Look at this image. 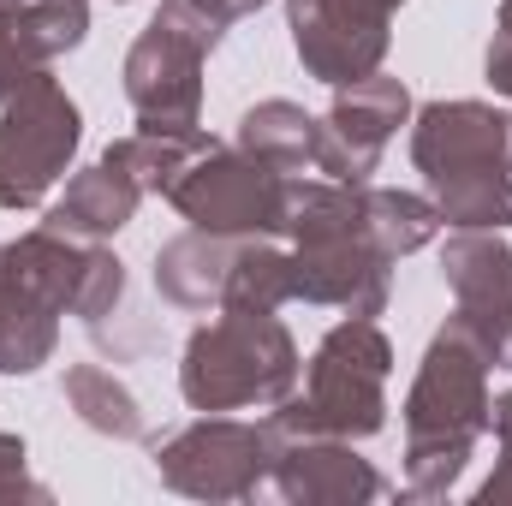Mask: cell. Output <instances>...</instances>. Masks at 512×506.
Returning a JSON list of instances; mask_svg holds the SVG:
<instances>
[{"instance_id":"obj_6","label":"cell","mask_w":512,"mask_h":506,"mask_svg":"<svg viewBox=\"0 0 512 506\" xmlns=\"http://www.w3.org/2000/svg\"><path fill=\"white\" fill-rule=\"evenodd\" d=\"M268 465H274L268 417L239 423L227 411H203L197 423H185L155 447V477L191 501H251L268 483Z\"/></svg>"},{"instance_id":"obj_22","label":"cell","mask_w":512,"mask_h":506,"mask_svg":"<svg viewBox=\"0 0 512 506\" xmlns=\"http://www.w3.org/2000/svg\"><path fill=\"white\" fill-rule=\"evenodd\" d=\"M441 227L453 233H507L512 227V173H459L429 185Z\"/></svg>"},{"instance_id":"obj_17","label":"cell","mask_w":512,"mask_h":506,"mask_svg":"<svg viewBox=\"0 0 512 506\" xmlns=\"http://www.w3.org/2000/svg\"><path fill=\"white\" fill-rule=\"evenodd\" d=\"M203 149H215V137L197 126V131H131L120 143H108L102 149V161L108 167H120L131 185L143 191V197H167L173 185H179V173L203 155Z\"/></svg>"},{"instance_id":"obj_29","label":"cell","mask_w":512,"mask_h":506,"mask_svg":"<svg viewBox=\"0 0 512 506\" xmlns=\"http://www.w3.org/2000/svg\"><path fill=\"white\" fill-rule=\"evenodd\" d=\"M495 24H507L512 30V0H501V18H495Z\"/></svg>"},{"instance_id":"obj_4","label":"cell","mask_w":512,"mask_h":506,"mask_svg":"<svg viewBox=\"0 0 512 506\" xmlns=\"http://www.w3.org/2000/svg\"><path fill=\"white\" fill-rule=\"evenodd\" d=\"M233 24L209 0H161L143 36L126 48V102L143 131L203 126V66Z\"/></svg>"},{"instance_id":"obj_27","label":"cell","mask_w":512,"mask_h":506,"mask_svg":"<svg viewBox=\"0 0 512 506\" xmlns=\"http://www.w3.org/2000/svg\"><path fill=\"white\" fill-rule=\"evenodd\" d=\"M209 6H215V12H221L227 24H239V18H251V12H262L268 0H209Z\"/></svg>"},{"instance_id":"obj_7","label":"cell","mask_w":512,"mask_h":506,"mask_svg":"<svg viewBox=\"0 0 512 506\" xmlns=\"http://www.w3.org/2000/svg\"><path fill=\"white\" fill-rule=\"evenodd\" d=\"M167 203L203 227V233H227V239H280V203H286V173L262 167L239 143H215L203 149L179 185L167 191Z\"/></svg>"},{"instance_id":"obj_8","label":"cell","mask_w":512,"mask_h":506,"mask_svg":"<svg viewBox=\"0 0 512 506\" xmlns=\"http://www.w3.org/2000/svg\"><path fill=\"white\" fill-rule=\"evenodd\" d=\"M405 120H411V90L399 78L370 72L358 84H340L334 108L316 120L310 167L322 179H340V185H370V173L382 167V149L399 137Z\"/></svg>"},{"instance_id":"obj_28","label":"cell","mask_w":512,"mask_h":506,"mask_svg":"<svg viewBox=\"0 0 512 506\" xmlns=\"http://www.w3.org/2000/svg\"><path fill=\"white\" fill-rule=\"evenodd\" d=\"M346 6H358V12H376V18H393L405 0H346Z\"/></svg>"},{"instance_id":"obj_21","label":"cell","mask_w":512,"mask_h":506,"mask_svg":"<svg viewBox=\"0 0 512 506\" xmlns=\"http://www.w3.org/2000/svg\"><path fill=\"white\" fill-rule=\"evenodd\" d=\"M60 393H66V405L78 411L84 429L114 435V441H143V405H137V393H131L114 370H102V364H72Z\"/></svg>"},{"instance_id":"obj_30","label":"cell","mask_w":512,"mask_h":506,"mask_svg":"<svg viewBox=\"0 0 512 506\" xmlns=\"http://www.w3.org/2000/svg\"><path fill=\"white\" fill-rule=\"evenodd\" d=\"M114 6H126V0H114Z\"/></svg>"},{"instance_id":"obj_26","label":"cell","mask_w":512,"mask_h":506,"mask_svg":"<svg viewBox=\"0 0 512 506\" xmlns=\"http://www.w3.org/2000/svg\"><path fill=\"white\" fill-rule=\"evenodd\" d=\"M483 78H489L495 96H512V30L507 24H495V36L483 48Z\"/></svg>"},{"instance_id":"obj_12","label":"cell","mask_w":512,"mask_h":506,"mask_svg":"<svg viewBox=\"0 0 512 506\" xmlns=\"http://www.w3.org/2000/svg\"><path fill=\"white\" fill-rule=\"evenodd\" d=\"M292 251V298L340 310V316H382L393 292V262L364 233H334V239H304Z\"/></svg>"},{"instance_id":"obj_14","label":"cell","mask_w":512,"mask_h":506,"mask_svg":"<svg viewBox=\"0 0 512 506\" xmlns=\"http://www.w3.org/2000/svg\"><path fill=\"white\" fill-rule=\"evenodd\" d=\"M90 0H0V108L30 90L60 54L84 48Z\"/></svg>"},{"instance_id":"obj_19","label":"cell","mask_w":512,"mask_h":506,"mask_svg":"<svg viewBox=\"0 0 512 506\" xmlns=\"http://www.w3.org/2000/svg\"><path fill=\"white\" fill-rule=\"evenodd\" d=\"M239 149L256 155L262 167L304 173L310 155H316V114H304V108L286 102V96H268V102L245 108V120H239Z\"/></svg>"},{"instance_id":"obj_9","label":"cell","mask_w":512,"mask_h":506,"mask_svg":"<svg viewBox=\"0 0 512 506\" xmlns=\"http://www.w3.org/2000/svg\"><path fill=\"white\" fill-rule=\"evenodd\" d=\"M441 280L459 298L453 322L495 370H512V245L501 233H453L441 245Z\"/></svg>"},{"instance_id":"obj_3","label":"cell","mask_w":512,"mask_h":506,"mask_svg":"<svg viewBox=\"0 0 512 506\" xmlns=\"http://www.w3.org/2000/svg\"><path fill=\"white\" fill-rule=\"evenodd\" d=\"M298 370V340L274 310H215V322L185 340L179 393L191 411H251L280 405Z\"/></svg>"},{"instance_id":"obj_18","label":"cell","mask_w":512,"mask_h":506,"mask_svg":"<svg viewBox=\"0 0 512 506\" xmlns=\"http://www.w3.org/2000/svg\"><path fill=\"white\" fill-rule=\"evenodd\" d=\"M60 346V316L30 298L12 274H6V256H0V376H36Z\"/></svg>"},{"instance_id":"obj_11","label":"cell","mask_w":512,"mask_h":506,"mask_svg":"<svg viewBox=\"0 0 512 506\" xmlns=\"http://www.w3.org/2000/svg\"><path fill=\"white\" fill-rule=\"evenodd\" d=\"M286 30H292L304 72L328 90L382 72L387 48H393V18L358 12L346 0H286Z\"/></svg>"},{"instance_id":"obj_10","label":"cell","mask_w":512,"mask_h":506,"mask_svg":"<svg viewBox=\"0 0 512 506\" xmlns=\"http://www.w3.org/2000/svg\"><path fill=\"white\" fill-rule=\"evenodd\" d=\"M411 167L423 185L459 173H512V108L495 102H429L411 114Z\"/></svg>"},{"instance_id":"obj_20","label":"cell","mask_w":512,"mask_h":506,"mask_svg":"<svg viewBox=\"0 0 512 506\" xmlns=\"http://www.w3.org/2000/svg\"><path fill=\"white\" fill-rule=\"evenodd\" d=\"M441 233V209L417 191H387V185H364V239L399 262V256L423 251Z\"/></svg>"},{"instance_id":"obj_2","label":"cell","mask_w":512,"mask_h":506,"mask_svg":"<svg viewBox=\"0 0 512 506\" xmlns=\"http://www.w3.org/2000/svg\"><path fill=\"white\" fill-rule=\"evenodd\" d=\"M387 376H393V340L376 328V316H346L316 340L304 387L268 405V429L370 441L387 429Z\"/></svg>"},{"instance_id":"obj_1","label":"cell","mask_w":512,"mask_h":506,"mask_svg":"<svg viewBox=\"0 0 512 506\" xmlns=\"http://www.w3.org/2000/svg\"><path fill=\"white\" fill-rule=\"evenodd\" d=\"M489 358L483 346L447 316L411 376L405 393V495L411 501H441L453 495V483L465 477L477 441L489 435V411H495V393H489Z\"/></svg>"},{"instance_id":"obj_25","label":"cell","mask_w":512,"mask_h":506,"mask_svg":"<svg viewBox=\"0 0 512 506\" xmlns=\"http://www.w3.org/2000/svg\"><path fill=\"white\" fill-rule=\"evenodd\" d=\"M0 501H48L42 483H30V453L18 435L0 429Z\"/></svg>"},{"instance_id":"obj_5","label":"cell","mask_w":512,"mask_h":506,"mask_svg":"<svg viewBox=\"0 0 512 506\" xmlns=\"http://www.w3.org/2000/svg\"><path fill=\"white\" fill-rule=\"evenodd\" d=\"M84 143L78 102L42 72L30 90H18L0 108V209H36L66 173Z\"/></svg>"},{"instance_id":"obj_13","label":"cell","mask_w":512,"mask_h":506,"mask_svg":"<svg viewBox=\"0 0 512 506\" xmlns=\"http://www.w3.org/2000/svg\"><path fill=\"white\" fill-rule=\"evenodd\" d=\"M268 483L292 506H364L382 501V471L340 435H274Z\"/></svg>"},{"instance_id":"obj_16","label":"cell","mask_w":512,"mask_h":506,"mask_svg":"<svg viewBox=\"0 0 512 506\" xmlns=\"http://www.w3.org/2000/svg\"><path fill=\"white\" fill-rule=\"evenodd\" d=\"M137 203H143V191L131 185L126 173L108 167V161H96V167H84V173L66 179V197L48 209V227L72 233V239H114L120 227H131Z\"/></svg>"},{"instance_id":"obj_23","label":"cell","mask_w":512,"mask_h":506,"mask_svg":"<svg viewBox=\"0 0 512 506\" xmlns=\"http://www.w3.org/2000/svg\"><path fill=\"white\" fill-rule=\"evenodd\" d=\"M280 304H292V251H280L274 239H239L221 310H280Z\"/></svg>"},{"instance_id":"obj_24","label":"cell","mask_w":512,"mask_h":506,"mask_svg":"<svg viewBox=\"0 0 512 506\" xmlns=\"http://www.w3.org/2000/svg\"><path fill=\"white\" fill-rule=\"evenodd\" d=\"M489 429H495V441H501V465L489 471V483H483L471 501H477V506H507L512 501V387H507V393H495Z\"/></svg>"},{"instance_id":"obj_15","label":"cell","mask_w":512,"mask_h":506,"mask_svg":"<svg viewBox=\"0 0 512 506\" xmlns=\"http://www.w3.org/2000/svg\"><path fill=\"white\" fill-rule=\"evenodd\" d=\"M239 239L227 233H179L155 251V292L179 310H221V292H227V268H233Z\"/></svg>"}]
</instances>
